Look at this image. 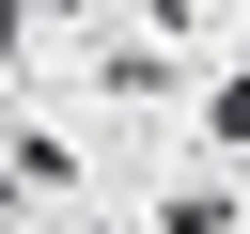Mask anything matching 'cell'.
I'll list each match as a JSON object with an SVG mask.
<instances>
[{"mask_svg":"<svg viewBox=\"0 0 250 234\" xmlns=\"http://www.w3.org/2000/svg\"><path fill=\"white\" fill-rule=\"evenodd\" d=\"M219 140H250V78H219Z\"/></svg>","mask_w":250,"mask_h":234,"instance_id":"1","label":"cell"},{"mask_svg":"<svg viewBox=\"0 0 250 234\" xmlns=\"http://www.w3.org/2000/svg\"><path fill=\"white\" fill-rule=\"evenodd\" d=\"M0 234H16V203H0Z\"/></svg>","mask_w":250,"mask_h":234,"instance_id":"2","label":"cell"}]
</instances>
